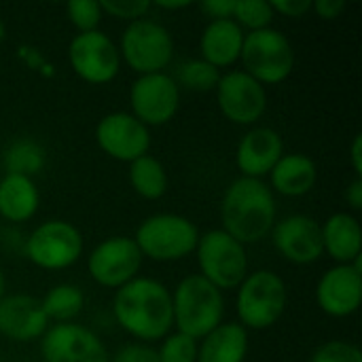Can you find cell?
Returning a JSON list of instances; mask_svg holds the SVG:
<instances>
[{
  "mask_svg": "<svg viewBox=\"0 0 362 362\" xmlns=\"http://www.w3.org/2000/svg\"><path fill=\"white\" fill-rule=\"evenodd\" d=\"M6 40V23L2 21V17H0V45Z\"/></svg>",
  "mask_w": 362,
  "mask_h": 362,
  "instance_id": "43",
  "label": "cell"
},
{
  "mask_svg": "<svg viewBox=\"0 0 362 362\" xmlns=\"http://www.w3.org/2000/svg\"><path fill=\"white\" fill-rule=\"evenodd\" d=\"M242 70L263 87L284 83L295 70V47L288 36L276 28L248 32L240 53Z\"/></svg>",
  "mask_w": 362,
  "mask_h": 362,
  "instance_id": "7",
  "label": "cell"
},
{
  "mask_svg": "<svg viewBox=\"0 0 362 362\" xmlns=\"http://www.w3.org/2000/svg\"><path fill=\"white\" fill-rule=\"evenodd\" d=\"M68 62L72 72L89 85H108L121 70L119 47L102 30L74 34L68 45Z\"/></svg>",
  "mask_w": 362,
  "mask_h": 362,
  "instance_id": "11",
  "label": "cell"
},
{
  "mask_svg": "<svg viewBox=\"0 0 362 362\" xmlns=\"http://www.w3.org/2000/svg\"><path fill=\"white\" fill-rule=\"evenodd\" d=\"M40 191L34 178L4 174L0 178V216L11 225H23L36 216Z\"/></svg>",
  "mask_w": 362,
  "mask_h": 362,
  "instance_id": "23",
  "label": "cell"
},
{
  "mask_svg": "<svg viewBox=\"0 0 362 362\" xmlns=\"http://www.w3.org/2000/svg\"><path fill=\"white\" fill-rule=\"evenodd\" d=\"M286 303V282L272 269L248 272L235 288V314L246 331H267L276 327L284 316Z\"/></svg>",
  "mask_w": 362,
  "mask_h": 362,
  "instance_id": "4",
  "label": "cell"
},
{
  "mask_svg": "<svg viewBox=\"0 0 362 362\" xmlns=\"http://www.w3.org/2000/svg\"><path fill=\"white\" fill-rule=\"evenodd\" d=\"M95 144L106 157L129 165L132 161L148 155L151 129L142 125L132 112L115 110L98 121Z\"/></svg>",
  "mask_w": 362,
  "mask_h": 362,
  "instance_id": "14",
  "label": "cell"
},
{
  "mask_svg": "<svg viewBox=\"0 0 362 362\" xmlns=\"http://www.w3.org/2000/svg\"><path fill=\"white\" fill-rule=\"evenodd\" d=\"M66 17H68L70 25L78 34H83V32L100 30L104 11H102L100 0H70L66 4Z\"/></svg>",
  "mask_w": 362,
  "mask_h": 362,
  "instance_id": "30",
  "label": "cell"
},
{
  "mask_svg": "<svg viewBox=\"0 0 362 362\" xmlns=\"http://www.w3.org/2000/svg\"><path fill=\"white\" fill-rule=\"evenodd\" d=\"M174 331L204 339L225 322V295L199 274L185 276L172 291Z\"/></svg>",
  "mask_w": 362,
  "mask_h": 362,
  "instance_id": "3",
  "label": "cell"
},
{
  "mask_svg": "<svg viewBox=\"0 0 362 362\" xmlns=\"http://www.w3.org/2000/svg\"><path fill=\"white\" fill-rule=\"evenodd\" d=\"M40 299L32 295H4L0 299V335L15 344L40 341L49 329Z\"/></svg>",
  "mask_w": 362,
  "mask_h": 362,
  "instance_id": "19",
  "label": "cell"
},
{
  "mask_svg": "<svg viewBox=\"0 0 362 362\" xmlns=\"http://www.w3.org/2000/svg\"><path fill=\"white\" fill-rule=\"evenodd\" d=\"M246 32L233 19L208 21L199 36V57L216 70L231 68L240 62Z\"/></svg>",
  "mask_w": 362,
  "mask_h": 362,
  "instance_id": "20",
  "label": "cell"
},
{
  "mask_svg": "<svg viewBox=\"0 0 362 362\" xmlns=\"http://www.w3.org/2000/svg\"><path fill=\"white\" fill-rule=\"evenodd\" d=\"M284 155V140L282 136L267 125L250 127L238 142L235 148V165L240 176L263 180L269 176L274 165Z\"/></svg>",
  "mask_w": 362,
  "mask_h": 362,
  "instance_id": "18",
  "label": "cell"
},
{
  "mask_svg": "<svg viewBox=\"0 0 362 362\" xmlns=\"http://www.w3.org/2000/svg\"><path fill=\"white\" fill-rule=\"evenodd\" d=\"M47 163V153L40 142L34 138H17L2 151V168L4 174L34 178L42 172Z\"/></svg>",
  "mask_w": 362,
  "mask_h": 362,
  "instance_id": "26",
  "label": "cell"
},
{
  "mask_svg": "<svg viewBox=\"0 0 362 362\" xmlns=\"http://www.w3.org/2000/svg\"><path fill=\"white\" fill-rule=\"evenodd\" d=\"M108 362H159L157 350L148 344H127L119 348Z\"/></svg>",
  "mask_w": 362,
  "mask_h": 362,
  "instance_id": "34",
  "label": "cell"
},
{
  "mask_svg": "<svg viewBox=\"0 0 362 362\" xmlns=\"http://www.w3.org/2000/svg\"><path fill=\"white\" fill-rule=\"evenodd\" d=\"M134 242L144 259L157 261V263H174L189 259L199 242V229L197 225L174 212H159L146 216L136 233Z\"/></svg>",
  "mask_w": 362,
  "mask_h": 362,
  "instance_id": "5",
  "label": "cell"
},
{
  "mask_svg": "<svg viewBox=\"0 0 362 362\" xmlns=\"http://www.w3.org/2000/svg\"><path fill=\"white\" fill-rule=\"evenodd\" d=\"M100 4L104 15L127 23L148 17L153 8L151 0H100Z\"/></svg>",
  "mask_w": 362,
  "mask_h": 362,
  "instance_id": "32",
  "label": "cell"
},
{
  "mask_svg": "<svg viewBox=\"0 0 362 362\" xmlns=\"http://www.w3.org/2000/svg\"><path fill=\"white\" fill-rule=\"evenodd\" d=\"M191 2L187 0H178V2H153V8H159V11H182V8H189Z\"/></svg>",
  "mask_w": 362,
  "mask_h": 362,
  "instance_id": "41",
  "label": "cell"
},
{
  "mask_svg": "<svg viewBox=\"0 0 362 362\" xmlns=\"http://www.w3.org/2000/svg\"><path fill=\"white\" fill-rule=\"evenodd\" d=\"M85 250L78 227L64 218H49L34 227L23 240V257L38 269L62 272L72 267Z\"/></svg>",
  "mask_w": 362,
  "mask_h": 362,
  "instance_id": "8",
  "label": "cell"
},
{
  "mask_svg": "<svg viewBox=\"0 0 362 362\" xmlns=\"http://www.w3.org/2000/svg\"><path fill=\"white\" fill-rule=\"evenodd\" d=\"M142 261L144 257L138 250L134 238L112 235L93 246L87 257V272L98 286L119 291L121 286L138 278Z\"/></svg>",
  "mask_w": 362,
  "mask_h": 362,
  "instance_id": "12",
  "label": "cell"
},
{
  "mask_svg": "<svg viewBox=\"0 0 362 362\" xmlns=\"http://www.w3.org/2000/svg\"><path fill=\"white\" fill-rule=\"evenodd\" d=\"M199 8L204 11L206 17H210V21L231 19L233 17V8H235V0H204L199 4Z\"/></svg>",
  "mask_w": 362,
  "mask_h": 362,
  "instance_id": "36",
  "label": "cell"
},
{
  "mask_svg": "<svg viewBox=\"0 0 362 362\" xmlns=\"http://www.w3.org/2000/svg\"><path fill=\"white\" fill-rule=\"evenodd\" d=\"M117 47L121 64L125 62V66L138 76L165 72L176 53L170 30L151 17L127 23Z\"/></svg>",
  "mask_w": 362,
  "mask_h": 362,
  "instance_id": "6",
  "label": "cell"
},
{
  "mask_svg": "<svg viewBox=\"0 0 362 362\" xmlns=\"http://www.w3.org/2000/svg\"><path fill=\"white\" fill-rule=\"evenodd\" d=\"M250 337L240 322H223L197 341V362H244Z\"/></svg>",
  "mask_w": 362,
  "mask_h": 362,
  "instance_id": "24",
  "label": "cell"
},
{
  "mask_svg": "<svg viewBox=\"0 0 362 362\" xmlns=\"http://www.w3.org/2000/svg\"><path fill=\"white\" fill-rule=\"evenodd\" d=\"M310 362H362V352L358 346L341 339H331L316 348Z\"/></svg>",
  "mask_w": 362,
  "mask_h": 362,
  "instance_id": "33",
  "label": "cell"
},
{
  "mask_svg": "<svg viewBox=\"0 0 362 362\" xmlns=\"http://www.w3.org/2000/svg\"><path fill=\"white\" fill-rule=\"evenodd\" d=\"M274 17H276V13H274L269 0H235L231 19L248 34V32L272 28Z\"/></svg>",
  "mask_w": 362,
  "mask_h": 362,
  "instance_id": "29",
  "label": "cell"
},
{
  "mask_svg": "<svg viewBox=\"0 0 362 362\" xmlns=\"http://www.w3.org/2000/svg\"><path fill=\"white\" fill-rule=\"evenodd\" d=\"M312 11L325 19V21H333L337 19L344 11H346V2L344 0H314L312 2Z\"/></svg>",
  "mask_w": 362,
  "mask_h": 362,
  "instance_id": "37",
  "label": "cell"
},
{
  "mask_svg": "<svg viewBox=\"0 0 362 362\" xmlns=\"http://www.w3.org/2000/svg\"><path fill=\"white\" fill-rule=\"evenodd\" d=\"M19 57L32 68V70H38V72H42V74H47V76H51L53 74V70H51V64L36 51V49H30V47H19Z\"/></svg>",
  "mask_w": 362,
  "mask_h": 362,
  "instance_id": "38",
  "label": "cell"
},
{
  "mask_svg": "<svg viewBox=\"0 0 362 362\" xmlns=\"http://www.w3.org/2000/svg\"><path fill=\"white\" fill-rule=\"evenodd\" d=\"M278 221L276 195L265 180L235 178L221 199V229L242 246L269 238Z\"/></svg>",
  "mask_w": 362,
  "mask_h": 362,
  "instance_id": "2",
  "label": "cell"
},
{
  "mask_svg": "<svg viewBox=\"0 0 362 362\" xmlns=\"http://www.w3.org/2000/svg\"><path fill=\"white\" fill-rule=\"evenodd\" d=\"M362 301V259L348 265H333L316 284V303L331 318H348Z\"/></svg>",
  "mask_w": 362,
  "mask_h": 362,
  "instance_id": "17",
  "label": "cell"
},
{
  "mask_svg": "<svg viewBox=\"0 0 362 362\" xmlns=\"http://www.w3.org/2000/svg\"><path fill=\"white\" fill-rule=\"evenodd\" d=\"M172 76L180 89L185 87L189 91H195V93H208V91L216 89V83L221 78V70H216L214 66H210L202 57H195V59L180 62Z\"/></svg>",
  "mask_w": 362,
  "mask_h": 362,
  "instance_id": "28",
  "label": "cell"
},
{
  "mask_svg": "<svg viewBox=\"0 0 362 362\" xmlns=\"http://www.w3.org/2000/svg\"><path fill=\"white\" fill-rule=\"evenodd\" d=\"M42 362H108L106 344L78 322L51 325L40 337Z\"/></svg>",
  "mask_w": 362,
  "mask_h": 362,
  "instance_id": "15",
  "label": "cell"
},
{
  "mask_svg": "<svg viewBox=\"0 0 362 362\" xmlns=\"http://www.w3.org/2000/svg\"><path fill=\"white\" fill-rule=\"evenodd\" d=\"M159 362H197V341L185 333L172 331L161 339Z\"/></svg>",
  "mask_w": 362,
  "mask_h": 362,
  "instance_id": "31",
  "label": "cell"
},
{
  "mask_svg": "<svg viewBox=\"0 0 362 362\" xmlns=\"http://www.w3.org/2000/svg\"><path fill=\"white\" fill-rule=\"evenodd\" d=\"M6 295V276H4V272H2V267H0V299Z\"/></svg>",
  "mask_w": 362,
  "mask_h": 362,
  "instance_id": "42",
  "label": "cell"
},
{
  "mask_svg": "<svg viewBox=\"0 0 362 362\" xmlns=\"http://www.w3.org/2000/svg\"><path fill=\"white\" fill-rule=\"evenodd\" d=\"M115 322L138 344L161 341L174 331L172 291L148 276H138L112 297Z\"/></svg>",
  "mask_w": 362,
  "mask_h": 362,
  "instance_id": "1",
  "label": "cell"
},
{
  "mask_svg": "<svg viewBox=\"0 0 362 362\" xmlns=\"http://www.w3.org/2000/svg\"><path fill=\"white\" fill-rule=\"evenodd\" d=\"M269 238L278 255L293 265H312L325 255L320 223L308 214H288L276 221Z\"/></svg>",
  "mask_w": 362,
  "mask_h": 362,
  "instance_id": "16",
  "label": "cell"
},
{
  "mask_svg": "<svg viewBox=\"0 0 362 362\" xmlns=\"http://www.w3.org/2000/svg\"><path fill=\"white\" fill-rule=\"evenodd\" d=\"M267 178V187L274 195L303 197L312 193L318 182V165L312 157L303 153H284Z\"/></svg>",
  "mask_w": 362,
  "mask_h": 362,
  "instance_id": "22",
  "label": "cell"
},
{
  "mask_svg": "<svg viewBox=\"0 0 362 362\" xmlns=\"http://www.w3.org/2000/svg\"><path fill=\"white\" fill-rule=\"evenodd\" d=\"M127 178H129L134 193L148 202L161 199L170 187L165 165L153 155H144V157L132 161L129 170H127Z\"/></svg>",
  "mask_w": 362,
  "mask_h": 362,
  "instance_id": "25",
  "label": "cell"
},
{
  "mask_svg": "<svg viewBox=\"0 0 362 362\" xmlns=\"http://www.w3.org/2000/svg\"><path fill=\"white\" fill-rule=\"evenodd\" d=\"M276 15L301 19L312 11V0H269Z\"/></svg>",
  "mask_w": 362,
  "mask_h": 362,
  "instance_id": "35",
  "label": "cell"
},
{
  "mask_svg": "<svg viewBox=\"0 0 362 362\" xmlns=\"http://www.w3.org/2000/svg\"><path fill=\"white\" fill-rule=\"evenodd\" d=\"M42 312L49 320V325H62V322H74V318L85 308V293L81 286L62 282L47 291V295L40 299Z\"/></svg>",
  "mask_w": 362,
  "mask_h": 362,
  "instance_id": "27",
  "label": "cell"
},
{
  "mask_svg": "<svg viewBox=\"0 0 362 362\" xmlns=\"http://www.w3.org/2000/svg\"><path fill=\"white\" fill-rule=\"evenodd\" d=\"M346 202H348V206L354 212L362 210V178H358V176H354V180L348 185V189H346Z\"/></svg>",
  "mask_w": 362,
  "mask_h": 362,
  "instance_id": "39",
  "label": "cell"
},
{
  "mask_svg": "<svg viewBox=\"0 0 362 362\" xmlns=\"http://www.w3.org/2000/svg\"><path fill=\"white\" fill-rule=\"evenodd\" d=\"M199 276L214 284L218 291H233L248 276V252L238 240L223 229L199 233L195 248Z\"/></svg>",
  "mask_w": 362,
  "mask_h": 362,
  "instance_id": "9",
  "label": "cell"
},
{
  "mask_svg": "<svg viewBox=\"0 0 362 362\" xmlns=\"http://www.w3.org/2000/svg\"><path fill=\"white\" fill-rule=\"evenodd\" d=\"M350 163L354 170V176L362 178V136H354L352 146H350Z\"/></svg>",
  "mask_w": 362,
  "mask_h": 362,
  "instance_id": "40",
  "label": "cell"
},
{
  "mask_svg": "<svg viewBox=\"0 0 362 362\" xmlns=\"http://www.w3.org/2000/svg\"><path fill=\"white\" fill-rule=\"evenodd\" d=\"M132 115L151 127L168 125L180 108V87L170 72L136 76L129 87Z\"/></svg>",
  "mask_w": 362,
  "mask_h": 362,
  "instance_id": "13",
  "label": "cell"
},
{
  "mask_svg": "<svg viewBox=\"0 0 362 362\" xmlns=\"http://www.w3.org/2000/svg\"><path fill=\"white\" fill-rule=\"evenodd\" d=\"M214 93L221 115L233 125L255 127L267 110V89L244 70L221 72Z\"/></svg>",
  "mask_w": 362,
  "mask_h": 362,
  "instance_id": "10",
  "label": "cell"
},
{
  "mask_svg": "<svg viewBox=\"0 0 362 362\" xmlns=\"http://www.w3.org/2000/svg\"><path fill=\"white\" fill-rule=\"evenodd\" d=\"M320 231L322 250L335 261V265H348L362 259V227L356 214L335 212L320 223Z\"/></svg>",
  "mask_w": 362,
  "mask_h": 362,
  "instance_id": "21",
  "label": "cell"
}]
</instances>
